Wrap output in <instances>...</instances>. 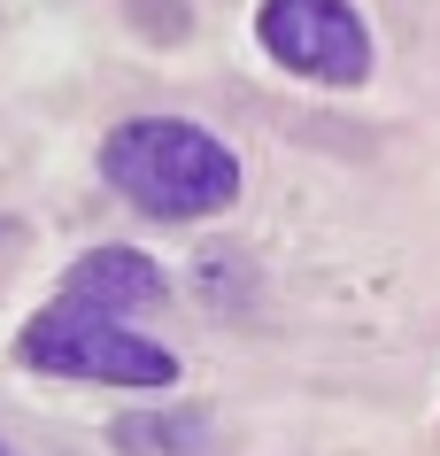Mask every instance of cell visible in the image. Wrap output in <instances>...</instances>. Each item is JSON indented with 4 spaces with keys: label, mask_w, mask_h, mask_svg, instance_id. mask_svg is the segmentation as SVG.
<instances>
[{
    "label": "cell",
    "mask_w": 440,
    "mask_h": 456,
    "mask_svg": "<svg viewBox=\"0 0 440 456\" xmlns=\"http://www.w3.org/2000/svg\"><path fill=\"white\" fill-rule=\"evenodd\" d=\"M100 170L108 186L132 201V209L163 216V224H194V216H217L232 209L240 193V163L217 132L201 124H178V117H132L108 132L100 147Z\"/></svg>",
    "instance_id": "obj_1"
},
{
    "label": "cell",
    "mask_w": 440,
    "mask_h": 456,
    "mask_svg": "<svg viewBox=\"0 0 440 456\" xmlns=\"http://www.w3.org/2000/svg\"><path fill=\"white\" fill-rule=\"evenodd\" d=\"M16 356L31 371H54V379H100V387H171L178 379V356L163 340H140L124 333L116 317L100 310H77V302H54L24 325Z\"/></svg>",
    "instance_id": "obj_2"
},
{
    "label": "cell",
    "mask_w": 440,
    "mask_h": 456,
    "mask_svg": "<svg viewBox=\"0 0 440 456\" xmlns=\"http://www.w3.org/2000/svg\"><path fill=\"white\" fill-rule=\"evenodd\" d=\"M263 47L317 86H356L371 70V31L348 0H263Z\"/></svg>",
    "instance_id": "obj_3"
},
{
    "label": "cell",
    "mask_w": 440,
    "mask_h": 456,
    "mask_svg": "<svg viewBox=\"0 0 440 456\" xmlns=\"http://www.w3.org/2000/svg\"><path fill=\"white\" fill-rule=\"evenodd\" d=\"M62 302H77V310H100V317L147 310V302H163V271L147 264L140 248H93V256H77V264H70V279H62Z\"/></svg>",
    "instance_id": "obj_4"
},
{
    "label": "cell",
    "mask_w": 440,
    "mask_h": 456,
    "mask_svg": "<svg viewBox=\"0 0 440 456\" xmlns=\"http://www.w3.org/2000/svg\"><path fill=\"white\" fill-rule=\"evenodd\" d=\"M108 441L124 456H201L209 449V426H201L194 410H178V418H124Z\"/></svg>",
    "instance_id": "obj_5"
},
{
    "label": "cell",
    "mask_w": 440,
    "mask_h": 456,
    "mask_svg": "<svg viewBox=\"0 0 440 456\" xmlns=\"http://www.w3.org/2000/svg\"><path fill=\"white\" fill-rule=\"evenodd\" d=\"M0 456H16V449H8V441H0Z\"/></svg>",
    "instance_id": "obj_6"
}]
</instances>
